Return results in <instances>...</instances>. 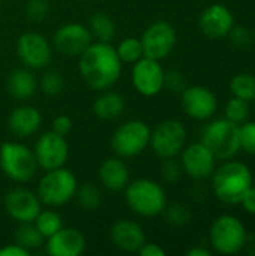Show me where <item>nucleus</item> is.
Listing matches in <instances>:
<instances>
[{
	"label": "nucleus",
	"instance_id": "obj_1",
	"mask_svg": "<svg viewBox=\"0 0 255 256\" xmlns=\"http://www.w3.org/2000/svg\"><path fill=\"white\" fill-rule=\"evenodd\" d=\"M122 66L111 42L93 40L78 57L80 76L93 92L113 88L122 76Z\"/></svg>",
	"mask_w": 255,
	"mask_h": 256
},
{
	"label": "nucleus",
	"instance_id": "obj_2",
	"mask_svg": "<svg viewBox=\"0 0 255 256\" xmlns=\"http://www.w3.org/2000/svg\"><path fill=\"white\" fill-rule=\"evenodd\" d=\"M212 190L215 196L228 206L240 204L245 194L252 188V172L251 170L237 160L228 159L218 170L213 171Z\"/></svg>",
	"mask_w": 255,
	"mask_h": 256
},
{
	"label": "nucleus",
	"instance_id": "obj_3",
	"mask_svg": "<svg viewBox=\"0 0 255 256\" xmlns=\"http://www.w3.org/2000/svg\"><path fill=\"white\" fill-rule=\"evenodd\" d=\"M128 208L140 218H156L168 204L165 189L152 178H135L123 189Z\"/></svg>",
	"mask_w": 255,
	"mask_h": 256
},
{
	"label": "nucleus",
	"instance_id": "obj_4",
	"mask_svg": "<svg viewBox=\"0 0 255 256\" xmlns=\"http://www.w3.org/2000/svg\"><path fill=\"white\" fill-rule=\"evenodd\" d=\"M78 189L77 176L66 166L45 171L38 182L36 194L45 207L59 208L75 198Z\"/></svg>",
	"mask_w": 255,
	"mask_h": 256
},
{
	"label": "nucleus",
	"instance_id": "obj_5",
	"mask_svg": "<svg viewBox=\"0 0 255 256\" xmlns=\"http://www.w3.org/2000/svg\"><path fill=\"white\" fill-rule=\"evenodd\" d=\"M0 170L14 183L24 184L38 174V162L30 147L21 141H5L0 144Z\"/></svg>",
	"mask_w": 255,
	"mask_h": 256
},
{
	"label": "nucleus",
	"instance_id": "obj_6",
	"mask_svg": "<svg viewBox=\"0 0 255 256\" xmlns=\"http://www.w3.org/2000/svg\"><path fill=\"white\" fill-rule=\"evenodd\" d=\"M201 142L219 160L233 159L240 150V124L227 118L210 122L201 135Z\"/></svg>",
	"mask_w": 255,
	"mask_h": 256
},
{
	"label": "nucleus",
	"instance_id": "obj_7",
	"mask_svg": "<svg viewBox=\"0 0 255 256\" xmlns=\"http://www.w3.org/2000/svg\"><path fill=\"white\" fill-rule=\"evenodd\" d=\"M150 130V126L143 120H128L116 128L110 138V147L122 159L137 158L149 148Z\"/></svg>",
	"mask_w": 255,
	"mask_h": 256
},
{
	"label": "nucleus",
	"instance_id": "obj_8",
	"mask_svg": "<svg viewBox=\"0 0 255 256\" xmlns=\"http://www.w3.org/2000/svg\"><path fill=\"white\" fill-rule=\"evenodd\" d=\"M248 232L245 225L233 214H222L213 220L209 230V242L221 255H236L246 246Z\"/></svg>",
	"mask_w": 255,
	"mask_h": 256
},
{
	"label": "nucleus",
	"instance_id": "obj_9",
	"mask_svg": "<svg viewBox=\"0 0 255 256\" xmlns=\"http://www.w3.org/2000/svg\"><path fill=\"white\" fill-rule=\"evenodd\" d=\"M188 132L180 120L168 118L150 130L149 147L159 159L177 158L186 146Z\"/></svg>",
	"mask_w": 255,
	"mask_h": 256
},
{
	"label": "nucleus",
	"instance_id": "obj_10",
	"mask_svg": "<svg viewBox=\"0 0 255 256\" xmlns=\"http://www.w3.org/2000/svg\"><path fill=\"white\" fill-rule=\"evenodd\" d=\"M17 56L23 66L32 70H44L53 60V45L39 32L29 30L17 39Z\"/></svg>",
	"mask_w": 255,
	"mask_h": 256
},
{
	"label": "nucleus",
	"instance_id": "obj_11",
	"mask_svg": "<svg viewBox=\"0 0 255 256\" xmlns=\"http://www.w3.org/2000/svg\"><path fill=\"white\" fill-rule=\"evenodd\" d=\"M32 150L35 153L38 166L44 171L65 166L69 158V144L66 136H62L54 130L39 135Z\"/></svg>",
	"mask_w": 255,
	"mask_h": 256
},
{
	"label": "nucleus",
	"instance_id": "obj_12",
	"mask_svg": "<svg viewBox=\"0 0 255 256\" xmlns=\"http://www.w3.org/2000/svg\"><path fill=\"white\" fill-rule=\"evenodd\" d=\"M140 40L143 45L144 57L161 62L167 58L174 50L177 33L173 24H170L168 21H155L146 27Z\"/></svg>",
	"mask_w": 255,
	"mask_h": 256
},
{
	"label": "nucleus",
	"instance_id": "obj_13",
	"mask_svg": "<svg viewBox=\"0 0 255 256\" xmlns=\"http://www.w3.org/2000/svg\"><path fill=\"white\" fill-rule=\"evenodd\" d=\"M3 208L14 222L33 224L42 210V202L36 192L24 186H15L5 194Z\"/></svg>",
	"mask_w": 255,
	"mask_h": 256
},
{
	"label": "nucleus",
	"instance_id": "obj_14",
	"mask_svg": "<svg viewBox=\"0 0 255 256\" xmlns=\"http://www.w3.org/2000/svg\"><path fill=\"white\" fill-rule=\"evenodd\" d=\"M93 42L89 27L83 22L71 21L57 27L53 34V50L65 57H80Z\"/></svg>",
	"mask_w": 255,
	"mask_h": 256
},
{
	"label": "nucleus",
	"instance_id": "obj_15",
	"mask_svg": "<svg viewBox=\"0 0 255 256\" xmlns=\"http://www.w3.org/2000/svg\"><path fill=\"white\" fill-rule=\"evenodd\" d=\"M164 68L159 60L141 57L132 64L131 82L135 92L144 98H153L164 90Z\"/></svg>",
	"mask_w": 255,
	"mask_h": 256
},
{
	"label": "nucleus",
	"instance_id": "obj_16",
	"mask_svg": "<svg viewBox=\"0 0 255 256\" xmlns=\"http://www.w3.org/2000/svg\"><path fill=\"white\" fill-rule=\"evenodd\" d=\"M180 94L182 110L189 118L204 122L215 116L218 99L210 88L204 86H186Z\"/></svg>",
	"mask_w": 255,
	"mask_h": 256
},
{
	"label": "nucleus",
	"instance_id": "obj_17",
	"mask_svg": "<svg viewBox=\"0 0 255 256\" xmlns=\"http://www.w3.org/2000/svg\"><path fill=\"white\" fill-rule=\"evenodd\" d=\"M215 162L216 158L201 141L188 144L180 152V165L183 174L194 180L209 178L215 171Z\"/></svg>",
	"mask_w": 255,
	"mask_h": 256
},
{
	"label": "nucleus",
	"instance_id": "obj_18",
	"mask_svg": "<svg viewBox=\"0 0 255 256\" xmlns=\"http://www.w3.org/2000/svg\"><path fill=\"white\" fill-rule=\"evenodd\" d=\"M86 248L87 240L84 234L77 228L68 226H62L44 242V250L50 256H80Z\"/></svg>",
	"mask_w": 255,
	"mask_h": 256
},
{
	"label": "nucleus",
	"instance_id": "obj_19",
	"mask_svg": "<svg viewBox=\"0 0 255 256\" xmlns=\"http://www.w3.org/2000/svg\"><path fill=\"white\" fill-rule=\"evenodd\" d=\"M233 26V12L222 3H213L207 6L198 18V27L209 39H222L228 36Z\"/></svg>",
	"mask_w": 255,
	"mask_h": 256
},
{
	"label": "nucleus",
	"instance_id": "obj_20",
	"mask_svg": "<svg viewBox=\"0 0 255 256\" xmlns=\"http://www.w3.org/2000/svg\"><path fill=\"white\" fill-rule=\"evenodd\" d=\"M42 114L36 106L21 104L9 112L6 126L14 136L24 140L38 134V130L42 126Z\"/></svg>",
	"mask_w": 255,
	"mask_h": 256
},
{
	"label": "nucleus",
	"instance_id": "obj_21",
	"mask_svg": "<svg viewBox=\"0 0 255 256\" xmlns=\"http://www.w3.org/2000/svg\"><path fill=\"white\" fill-rule=\"evenodd\" d=\"M110 238L113 244L126 254L138 252L147 242L143 226L132 219H119L110 228Z\"/></svg>",
	"mask_w": 255,
	"mask_h": 256
},
{
	"label": "nucleus",
	"instance_id": "obj_22",
	"mask_svg": "<svg viewBox=\"0 0 255 256\" xmlns=\"http://www.w3.org/2000/svg\"><path fill=\"white\" fill-rule=\"evenodd\" d=\"M99 183L110 192H122L131 182L129 168L125 159L119 156L105 158L98 168Z\"/></svg>",
	"mask_w": 255,
	"mask_h": 256
},
{
	"label": "nucleus",
	"instance_id": "obj_23",
	"mask_svg": "<svg viewBox=\"0 0 255 256\" xmlns=\"http://www.w3.org/2000/svg\"><path fill=\"white\" fill-rule=\"evenodd\" d=\"M6 90L11 98L20 102L33 98L38 90V78L35 76V70L26 66L12 69L6 78Z\"/></svg>",
	"mask_w": 255,
	"mask_h": 256
},
{
	"label": "nucleus",
	"instance_id": "obj_24",
	"mask_svg": "<svg viewBox=\"0 0 255 256\" xmlns=\"http://www.w3.org/2000/svg\"><path fill=\"white\" fill-rule=\"evenodd\" d=\"M125 108V98L111 88L98 92V96L95 98L92 105L93 114L101 120H116L123 116Z\"/></svg>",
	"mask_w": 255,
	"mask_h": 256
},
{
	"label": "nucleus",
	"instance_id": "obj_25",
	"mask_svg": "<svg viewBox=\"0 0 255 256\" xmlns=\"http://www.w3.org/2000/svg\"><path fill=\"white\" fill-rule=\"evenodd\" d=\"M93 40H99V42H111L116 38V24L114 20L111 18L110 14L98 10L93 12L89 18V24H87Z\"/></svg>",
	"mask_w": 255,
	"mask_h": 256
},
{
	"label": "nucleus",
	"instance_id": "obj_26",
	"mask_svg": "<svg viewBox=\"0 0 255 256\" xmlns=\"http://www.w3.org/2000/svg\"><path fill=\"white\" fill-rule=\"evenodd\" d=\"M33 225L36 226V230L41 232V236L44 238L51 237L62 226H65L62 214L56 208H51V207L42 208L39 212V214L36 216V219L33 220Z\"/></svg>",
	"mask_w": 255,
	"mask_h": 256
},
{
	"label": "nucleus",
	"instance_id": "obj_27",
	"mask_svg": "<svg viewBox=\"0 0 255 256\" xmlns=\"http://www.w3.org/2000/svg\"><path fill=\"white\" fill-rule=\"evenodd\" d=\"M15 243L29 250L30 254L44 248L45 238L41 236V232L36 230L33 224H18L15 232H14Z\"/></svg>",
	"mask_w": 255,
	"mask_h": 256
},
{
	"label": "nucleus",
	"instance_id": "obj_28",
	"mask_svg": "<svg viewBox=\"0 0 255 256\" xmlns=\"http://www.w3.org/2000/svg\"><path fill=\"white\" fill-rule=\"evenodd\" d=\"M75 200L84 212H95L102 204V194L96 184L84 183V184H78Z\"/></svg>",
	"mask_w": 255,
	"mask_h": 256
},
{
	"label": "nucleus",
	"instance_id": "obj_29",
	"mask_svg": "<svg viewBox=\"0 0 255 256\" xmlns=\"http://www.w3.org/2000/svg\"><path fill=\"white\" fill-rule=\"evenodd\" d=\"M114 48L123 64H134L137 60L144 57L140 38H134V36L123 38L122 40H119V44Z\"/></svg>",
	"mask_w": 255,
	"mask_h": 256
},
{
	"label": "nucleus",
	"instance_id": "obj_30",
	"mask_svg": "<svg viewBox=\"0 0 255 256\" xmlns=\"http://www.w3.org/2000/svg\"><path fill=\"white\" fill-rule=\"evenodd\" d=\"M230 92L233 96L240 98L246 102L255 100V75L248 72H240L234 75L230 81Z\"/></svg>",
	"mask_w": 255,
	"mask_h": 256
},
{
	"label": "nucleus",
	"instance_id": "obj_31",
	"mask_svg": "<svg viewBox=\"0 0 255 256\" xmlns=\"http://www.w3.org/2000/svg\"><path fill=\"white\" fill-rule=\"evenodd\" d=\"M38 88L47 96L60 94L65 88V78L62 72H59L57 69L45 68L38 81Z\"/></svg>",
	"mask_w": 255,
	"mask_h": 256
},
{
	"label": "nucleus",
	"instance_id": "obj_32",
	"mask_svg": "<svg viewBox=\"0 0 255 256\" xmlns=\"http://www.w3.org/2000/svg\"><path fill=\"white\" fill-rule=\"evenodd\" d=\"M249 117V102L233 96L227 104H225V118L236 123L242 124L248 120Z\"/></svg>",
	"mask_w": 255,
	"mask_h": 256
},
{
	"label": "nucleus",
	"instance_id": "obj_33",
	"mask_svg": "<svg viewBox=\"0 0 255 256\" xmlns=\"http://www.w3.org/2000/svg\"><path fill=\"white\" fill-rule=\"evenodd\" d=\"M162 214L165 216V220L173 226H185L191 222V212L188 210V207L179 202L170 206L167 204Z\"/></svg>",
	"mask_w": 255,
	"mask_h": 256
},
{
	"label": "nucleus",
	"instance_id": "obj_34",
	"mask_svg": "<svg viewBox=\"0 0 255 256\" xmlns=\"http://www.w3.org/2000/svg\"><path fill=\"white\" fill-rule=\"evenodd\" d=\"M51 12V4L48 0H27L24 3V15L32 22L44 21Z\"/></svg>",
	"mask_w": 255,
	"mask_h": 256
},
{
	"label": "nucleus",
	"instance_id": "obj_35",
	"mask_svg": "<svg viewBox=\"0 0 255 256\" xmlns=\"http://www.w3.org/2000/svg\"><path fill=\"white\" fill-rule=\"evenodd\" d=\"M183 176V170L180 165V160H176V158L171 159H162L161 165V177L167 184H176L180 182Z\"/></svg>",
	"mask_w": 255,
	"mask_h": 256
},
{
	"label": "nucleus",
	"instance_id": "obj_36",
	"mask_svg": "<svg viewBox=\"0 0 255 256\" xmlns=\"http://www.w3.org/2000/svg\"><path fill=\"white\" fill-rule=\"evenodd\" d=\"M240 148L255 156V122H245L240 124Z\"/></svg>",
	"mask_w": 255,
	"mask_h": 256
},
{
	"label": "nucleus",
	"instance_id": "obj_37",
	"mask_svg": "<svg viewBox=\"0 0 255 256\" xmlns=\"http://www.w3.org/2000/svg\"><path fill=\"white\" fill-rule=\"evenodd\" d=\"M186 87L185 75L177 69L165 70L164 74V88L173 92V93H182Z\"/></svg>",
	"mask_w": 255,
	"mask_h": 256
},
{
	"label": "nucleus",
	"instance_id": "obj_38",
	"mask_svg": "<svg viewBox=\"0 0 255 256\" xmlns=\"http://www.w3.org/2000/svg\"><path fill=\"white\" fill-rule=\"evenodd\" d=\"M230 40L234 46L237 48H246L252 44L254 38H252V32L248 30L243 26H233V28L228 33Z\"/></svg>",
	"mask_w": 255,
	"mask_h": 256
},
{
	"label": "nucleus",
	"instance_id": "obj_39",
	"mask_svg": "<svg viewBox=\"0 0 255 256\" xmlns=\"http://www.w3.org/2000/svg\"><path fill=\"white\" fill-rule=\"evenodd\" d=\"M72 128H74L72 118L66 114H60L53 120V129L51 130H54L56 134H59L62 136H66L72 132Z\"/></svg>",
	"mask_w": 255,
	"mask_h": 256
},
{
	"label": "nucleus",
	"instance_id": "obj_40",
	"mask_svg": "<svg viewBox=\"0 0 255 256\" xmlns=\"http://www.w3.org/2000/svg\"><path fill=\"white\" fill-rule=\"evenodd\" d=\"M30 252L17 243H9L0 248V256H29Z\"/></svg>",
	"mask_w": 255,
	"mask_h": 256
},
{
	"label": "nucleus",
	"instance_id": "obj_41",
	"mask_svg": "<svg viewBox=\"0 0 255 256\" xmlns=\"http://www.w3.org/2000/svg\"><path fill=\"white\" fill-rule=\"evenodd\" d=\"M137 254L141 256H165V250H164L159 244H156V243H149V242H146V243L140 248V250H138Z\"/></svg>",
	"mask_w": 255,
	"mask_h": 256
},
{
	"label": "nucleus",
	"instance_id": "obj_42",
	"mask_svg": "<svg viewBox=\"0 0 255 256\" xmlns=\"http://www.w3.org/2000/svg\"><path fill=\"white\" fill-rule=\"evenodd\" d=\"M240 206L243 207V210L249 214L255 216V186L252 184V188L245 194V196L240 201Z\"/></svg>",
	"mask_w": 255,
	"mask_h": 256
},
{
	"label": "nucleus",
	"instance_id": "obj_43",
	"mask_svg": "<svg viewBox=\"0 0 255 256\" xmlns=\"http://www.w3.org/2000/svg\"><path fill=\"white\" fill-rule=\"evenodd\" d=\"M188 256H210V250L204 249V248H192L189 250H186Z\"/></svg>",
	"mask_w": 255,
	"mask_h": 256
},
{
	"label": "nucleus",
	"instance_id": "obj_44",
	"mask_svg": "<svg viewBox=\"0 0 255 256\" xmlns=\"http://www.w3.org/2000/svg\"><path fill=\"white\" fill-rule=\"evenodd\" d=\"M252 38L255 39V26H254V28H252Z\"/></svg>",
	"mask_w": 255,
	"mask_h": 256
},
{
	"label": "nucleus",
	"instance_id": "obj_45",
	"mask_svg": "<svg viewBox=\"0 0 255 256\" xmlns=\"http://www.w3.org/2000/svg\"><path fill=\"white\" fill-rule=\"evenodd\" d=\"M2 4H3V0H0V8H2Z\"/></svg>",
	"mask_w": 255,
	"mask_h": 256
},
{
	"label": "nucleus",
	"instance_id": "obj_46",
	"mask_svg": "<svg viewBox=\"0 0 255 256\" xmlns=\"http://www.w3.org/2000/svg\"><path fill=\"white\" fill-rule=\"evenodd\" d=\"M81 2H89V0H81Z\"/></svg>",
	"mask_w": 255,
	"mask_h": 256
}]
</instances>
